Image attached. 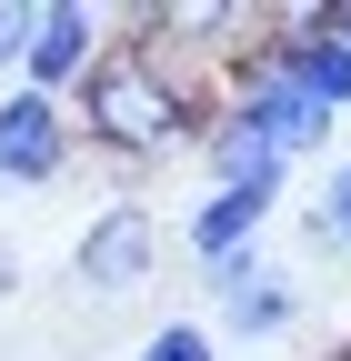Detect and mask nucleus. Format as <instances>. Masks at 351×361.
Instances as JSON below:
<instances>
[{
  "label": "nucleus",
  "mask_w": 351,
  "mask_h": 361,
  "mask_svg": "<svg viewBox=\"0 0 351 361\" xmlns=\"http://www.w3.org/2000/svg\"><path fill=\"white\" fill-rule=\"evenodd\" d=\"M281 211V191H201V211H191V261H221V251H251L261 241V221Z\"/></svg>",
  "instance_id": "nucleus-6"
},
{
  "label": "nucleus",
  "mask_w": 351,
  "mask_h": 361,
  "mask_svg": "<svg viewBox=\"0 0 351 361\" xmlns=\"http://www.w3.org/2000/svg\"><path fill=\"white\" fill-rule=\"evenodd\" d=\"M312 241L321 251H351V151L321 171V191H312Z\"/></svg>",
  "instance_id": "nucleus-8"
},
{
  "label": "nucleus",
  "mask_w": 351,
  "mask_h": 361,
  "mask_svg": "<svg viewBox=\"0 0 351 361\" xmlns=\"http://www.w3.org/2000/svg\"><path fill=\"white\" fill-rule=\"evenodd\" d=\"M291 322H301V281H291V271H261V281H241L221 301V331H211V341H281Z\"/></svg>",
  "instance_id": "nucleus-7"
},
{
  "label": "nucleus",
  "mask_w": 351,
  "mask_h": 361,
  "mask_svg": "<svg viewBox=\"0 0 351 361\" xmlns=\"http://www.w3.org/2000/svg\"><path fill=\"white\" fill-rule=\"evenodd\" d=\"M151 271H161V211H151V201H111L91 231L70 241V281H80V291H101V301L141 291Z\"/></svg>",
  "instance_id": "nucleus-4"
},
{
  "label": "nucleus",
  "mask_w": 351,
  "mask_h": 361,
  "mask_svg": "<svg viewBox=\"0 0 351 361\" xmlns=\"http://www.w3.org/2000/svg\"><path fill=\"white\" fill-rule=\"evenodd\" d=\"M101 51H111V20L91 11V0H40L30 11V51H20V90L70 101V90L101 71Z\"/></svg>",
  "instance_id": "nucleus-3"
},
{
  "label": "nucleus",
  "mask_w": 351,
  "mask_h": 361,
  "mask_svg": "<svg viewBox=\"0 0 351 361\" xmlns=\"http://www.w3.org/2000/svg\"><path fill=\"white\" fill-rule=\"evenodd\" d=\"M30 11H40V0H0V80H20V51H30Z\"/></svg>",
  "instance_id": "nucleus-11"
},
{
  "label": "nucleus",
  "mask_w": 351,
  "mask_h": 361,
  "mask_svg": "<svg viewBox=\"0 0 351 361\" xmlns=\"http://www.w3.org/2000/svg\"><path fill=\"white\" fill-rule=\"evenodd\" d=\"M211 71H181V61H161L141 51V40H111L101 71L70 90V130L91 151L111 161H161V151H191L201 130H211Z\"/></svg>",
  "instance_id": "nucleus-1"
},
{
  "label": "nucleus",
  "mask_w": 351,
  "mask_h": 361,
  "mask_svg": "<svg viewBox=\"0 0 351 361\" xmlns=\"http://www.w3.org/2000/svg\"><path fill=\"white\" fill-rule=\"evenodd\" d=\"M261 271H271V251H261V241H251V251H221V261H201V291H211V301H231L241 281H261Z\"/></svg>",
  "instance_id": "nucleus-10"
},
{
  "label": "nucleus",
  "mask_w": 351,
  "mask_h": 361,
  "mask_svg": "<svg viewBox=\"0 0 351 361\" xmlns=\"http://www.w3.org/2000/svg\"><path fill=\"white\" fill-rule=\"evenodd\" d=\"M331 40H341V51H351V0H331Z\"/></svg>",
  "instance_id": "nucleus-12"
},
{
  "label": "nucleus",
  "mask_w": 351,
  "mask_h": 361,
  "mask_svg": "<svg viewBox=\"0 0 351 361\" xmlns=\"http://www.w3.org/2000/svg\"><path fill=\"white\" fill-rule=\"evenodd\" d=\"M80 130H70V101H40V90H0V191H51L70 171Z\"/></svg>",
  "instance_id": "nucleus-5"
},
{
  "label": "nucleus",
  "mask_w": 351,
  "mask_h": 361,
  "mask_svg": "<svg viewBox=\"0 0 351 361\" xmlns=\"http://www.w3.org/2000/svg\"><path fill=\"white\" fill-rule=\"evenodd\" d=\"M0 291H20V251H0Z\"/></svg>",
  "instance_id": "nucleus-13"
},
{
  "label": "nucleus",
  "mask_w": 351,
  "mask_h": 361,
  "mask_svg": "<svg viewBox=\"0 0 351 361\" xmlns=\"http://www.w3.org/2000/svg\"><path fill=\"white\" fill-rule=\"evenodd\" d=\"M211 101H221V121H241L281 171H291V161H321V151H331V130H341L321 101H301V90H291V71L261 51V40H251L241 61H221V90H211Z\"/></svg>",
  "instance_id": "nucleus-2"
},
{
  "label": "nucleus",
  "mask_w": 351,
  "mask_h": 361,
  "mask_svg": "<svg viewBox=\"0 0 351 361\" xmlns=\"http://www.w3.org/2000/svg\"><path fill=\"white\" fill-rule=\"evenodd\" d=\"M130 361H221V341H211V322H151Z\"/></svg>",
  "instance_id": "nucleus-9"
}]
</instances>
